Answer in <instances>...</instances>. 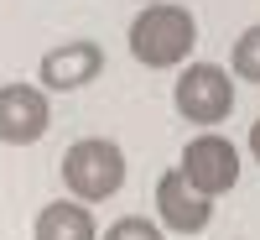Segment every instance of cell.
<instances>
[{
  "mask_svg": "<svg viewBox=\"0 0 260 240\" xmlns=\"http://www.w3.org/2000/svg\"><path fill=\"white\" fill-rule=\"evenodd\" d=\"M62 183L73 188V199L83 204H104L115 199L120 183H125V151L104 136H83L68 146V157H62Z\"/></svg>",
  "mask_w": 260,
  "mask_h": 240,
  "instance_id": "obj_2",
  "label": "cell"
},
{
  "mask_svg": "<svg viewBox=\"0 0 260 240\" xmlns=\"http://www.w3.org/2000/svg\"><path fill=\"white\" fill-rule=\"evenodd\" d=\"M99 240H167V235H161V225L141 220V214H125V220H115Z\"/></svg>",
  "mask_w": 260,
  "mask_h": 240,
  "instance_id": "obj_10",
  "label": "cell"
},
{
  "mask_svg": "<svg viewBox=\"0 0 260 240\" xmlns=\"http://www.w3.org/2000/svg\"><path fill=\"white\" fill-rule=\"evenodd\" d=\"M104 73V47L89 37H78V42H62V47H52L47 58H42V89H57V94H68V89H83L89 78Z\"/></svg>",
  "mask_w": 260,
  "mask_h": 240,
  "instance_id": "obj_7",
  "label": "cell"
},
{
  "mask_svg": "<svg viewBox=\"0 0 260 240\" xmlns=\"http://www.w3.org/2000/svg\"><path fill=\"white\" fill-rule=\"evenodd\" d=\"M198 42V21L187 6H172V0H151V6L130 21V52L146 68H177Z\"/></svg>",
  "mask_w": 260,
  "mask_h": 240,
  "instance_id": "obj_1",
  "label": "cell"
},
{
  "mask_svg": "<svg viewBox=\"0 0 260 240\" xmlns=\"http://www.w3.org/2000/svg\"><path fill=\"white\" fill-rule=\"evenodd\" d=\"M177 115L192 125H219L234 110V78L219 68V63H192L177 78Z\"/></svg>",
  "mask_w": 260,
  "mask_h": 240,
  "instance_id": "obj_3",
  "label": "cell"
},
{
  "mask_svg": "<svg viewBox=\"0 0 260 240\" xmlns=\"http://www.w3.org/2000/svg\"><path fill=\"white\" fill-rule=\"evenodd\" d=\"M229 68L240 73V78H250V84H260V26L240 32V42H234V58H229Z\"/></svg>",
  "mask_w": 260,
  "mask_h": 240,
  "instance_id": "obj_9",
  "label": "cell"
},
{
  "mask_svg": "<svg viewBox=\"0 0 260 240\" xmlns=\"http://www.w3.org/2000/svg\"><path fill=\"white\" fill-rule=\"evenodd\" d=\"M47 125H52L47 89H37V84H6L0 89V141L6 146H31L47 136Z\"/></svg>",
  "mask_w": 260,
  "mask_h": 240,
  "instance_id": "obj_5",
  "label": "cell"
},
{
  "mask_svg": "<svg viewBox=\"0 0 260 240\" xmlns=\"http://www.w3.org/2000/svg\"><path fill=\"white\" fill-rule=\"evenodd\" d=\"M250 157H255V162H260V120H255V125H250Z\"/></svg>",
  "mask_w": 260,
  "mask_h": 240,
  "instance_id": "obj_11",
  "label": "cell"
},
{
  "mask_svg": "<svg viewBox=\"0 0 260 240\" xmlns=\"http://www.w3.org/2000/svg\"><path fill=\"white\" fill-rule=\"evenodd\" d=\"M156 214H161L167 230L198 235V230L213 220V199H203V193L192 188L177 167H172V172H161V183H156Z\"/></svg>",
  "mask_w": 260,
  "mask_h": 240,
  "instance_id": "obj_6",
  "label": "cell"
},
{
  "mask_svg": "<svg viewBox=\"0 0 260 240\" xmlns=\"http://www.w3.org/2000/svg\"><path fill=\"white\" fill-rule=\"evenodd\" d=\"M31 240H99L94 230V214L83 209V204H68V199H57L37 214V230Z\"/></svg>",
  "mask_w": 260,
  "mask_h": 240,
  "instance_id": "obj_8",
  "label": "cell"
},
{
  "mask_svg": "<svg viewBox=\"0 0 260 240\" xmlns=\"http://www.w3.org/2000/svg\"><path fill=\"white\" fill-rule=\"evenodd\" d=\"M177 172L203 193V199H213V193H229L234 183H240V151H234L224 136L203 130V136H192L182 146V167Z\"/></svg>",
  "mask_w": 260,
  "mask_h": 240,
  "instance_id": "obj_4",
  "label": "cell"
}]
</instances>
